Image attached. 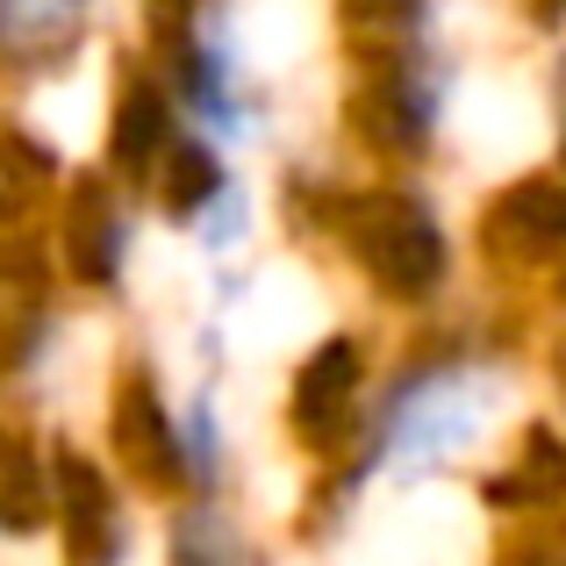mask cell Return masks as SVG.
I'll use <instances>...</instances> for the list:
<instances>
[{"mask_svg":"<svg viewBox=\"0 0 566 566\" xmlns=\"http://www.w3.org/2000/svg\"><path fill=\"white\" fill-rule=\"evenodd\" d=\"M359 222H366V230H359V251L374 259V273L387 280V287L423 294L430 280H438L444 244H438V230H430L423 208H409V201H366Z\"/></svg>","mask_w":566,"mask_h":566,"instance_id":"cell-1","label":"cell"},{"mask_svg":"<svg viewBox=\"0 0 566 566\" xmlns=\"http://www.w3.org/2000/svg\"><path fill=\"white\" fill-rule=\"evenodd\" d=\"M495 230H502V244H516V251H553L566 244V187H516L510 201L495 208Z\"/></svg>","mask_w":566,"mask_h":566,"instance_id":"cell-2","label":"cell"},{"mask_svg":"<svg viewBox=\"0 0 566 566\" xmlns=\"http://www.w3.org/2000/svg\"><path fill=\"white\" fill-rule=\"evenodd\" d=\"M352 374H359V359H352V345H331V352H316V366L302 374V387H294V401H302V423L308 430H323V416L345 401V387Z\"/></svg>","mask_w":566,"mask_h":566,"instance_id":"cell-3","label":"cell"},{"mask_svg":"<svg viewBox=\"0 0 566 566\" xmlns=\"http://www.w3.org/2000/svg\"><path fill=\"white\" fill-rule=\"evenodd\" d=\"M158 137H166V101H158L151 86H129L123 123H115V158H123V166H137V158H151Z\"/></svg>","mask_w":566,"mask_h":566,"instance_id":"cell-4","label":"cell"},{"mask_svg":"<svg viewBox=\"0 0 566 566\" xmlns=\"http://www.w3.org/2000/svg\"><path fill=\"white\" fill-rule=\"evenodd\" d=\"M208 187H216V166H208L201 151H180V180H172V201H201Z\"/></svg>","mask_w":566,"mask_h":566,"instance_id":"cell-5","label":"cell"},{"mask_svg":"<svg viewBox=\"0 0 566 566\" xmlns=\"http://www.w3.org/2000/svg\"><path fill=\"white\" fill-rule=\"evenodd\" d=\"M180 566H201V559H193V553H187V559H180Z\"/></svg>","mask_w":566,"mask_h":566,"instance_id":"cell-6","label":"cell"}]
</instances>
